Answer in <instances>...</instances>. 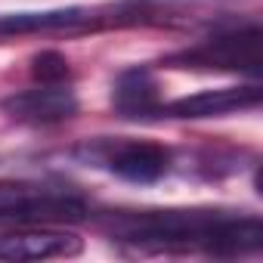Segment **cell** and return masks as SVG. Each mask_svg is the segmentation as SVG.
<instances>
[{"label": "cell", "mask_w": 263, "mask_h": 263, "mask_svg": "<svg viewBox=\"0 0 263 263\" xmlns=\"http://www.w3.org/2000/svg\"><path fill=\"white\" fill-rule=\"evenodd\" d=\"M31 74L41 84H62V81H68L71 68H68V59L59 50H41L31 59Z\"/></svg>", "instance_id": "obj_10"}, {"label": "cell", "mask_w": 263, "mask_h": 263, "mask_svg": "<svg viewBox=\"0 0 263 263\" xmlns=\"http://www.w3.org/2000/svg\"><path fill=\"white\" fill-rule=\"evenodd\" d=\"M260 87H223V90H201L192 96H180L167 105L158 108V115L167 118H223L232 111H245V108H257L260 105Z\"/></svg>", "instance_id": "obj_7"}, {"label": "cell", "mask_w": 263, "mask_h": 263, "mask_svg": "<svg viewBox=\"0 0 263 263\" xmlns=\"http://www.w3.org/2000/svg\"><path fill=\"white\" fill-rule=\"evenodd\" d=\"M115 108L124 118H149L158 115V84L149 68H127L115 84Z\"/></svg>", "instance_id": "obj_8"}, {"label": "cell", "mask_w": 263, "mask_h": 263, "mask_svg": "<svg viewBox=\"0 0 263 263\" xmlns=\"http://www.w3.org/2000/svg\"><path fill=\"white\" fill-rule=\"evenodd\" d=\"M260 44L263 31L260 25L235 28L214 34L189 50H180L167 56V65L174 68H198V71H241V74H260Z\"/></svg>", "instance_id": "obj_2"}, {"label": "cell", "mask_w": 263, "mask_h": 263, "mask_svg": "<svg viewBox=\"0 0 263 263\" xmlns=\"http://www.w3.org/2000/svg\"><path fill=\"white\" fill-rule=\"evenodd\" d=\"M87 22L84 7H68V10H37V13H0V41L19 37V34H34V31H56V28H71Z\"/></svg>", "instance_id": "obj_9"}, {"label": "cell", "mask_w": 263, "mask_h": 263, "mask_svg": "<svg viewBox=\"0 0 263 263\" xmlns=\"http://www.w3.org/2000/svg\"><path fill=\"white\" fill-rule=\"evenodd\" d=\"M81 238L62 229H47L41 223H28L25 229L0 235V260H53L81 254Z\"/></svg>", "instance_id": "obj_5"}, {"label": "cell", "mask_w": 263, "mask_h": 263, "mask_svg": "<svg viewBox=\"0 0 263 263\" xmlns=\"http://www.w3.org/2000/svg\"><path fill=\"white\" fill-rule=\"evenodd\" d=\"M0 108L22 124H59L78 111V96L62 84H44L37 90H19L4 96Z\"/></svg>", "instance_id": "obj_4"}, {"label": "cell", "mask_w": 263, "mask_h": 263, "mask_svg": "<svg viewBox=\"0 0 263 263\" xmlns=\"http://www.w3.org/2000/svg\"><path fill=\"white\" fill-rule=\"evenodd\" d=\"M111 235L152 251H204L235 257L260 251L263 223L257 217L220 211H134L111 217Z\"/></svg>", "instance_id": "obj_1"}, {"label": "cell", "mask_w": 263, "mask_h": 263, "mask_svg": "<svg viewBox=\"0 0 263 263\" xmlns=\"http://www.w3.org/2000/svg\"><path fill=\"white\" fill-rule=\"evenodd\" d=\"M102 164L118 174L121 180L130 183H155L171 171V152L158 143H146V140H127V143H115L105 149Z\"/></svg>", "instance_id": "obj_6"}, {"label": "cell", "mask_w": 263, "mask_h": 263, "mask_svg": "<svg viewBox=\"0 0 263 263\" xmlns=\"http://www.w3.org/2000/svg\"><path fill=\"white\" fill-rule=\"evenodd\" d=\"M84 214L87 201L74 192L28 186V183H0V220L56 223V220H81Z\"/></svg>", "instance_id": "obj_3"}]
</instances>
